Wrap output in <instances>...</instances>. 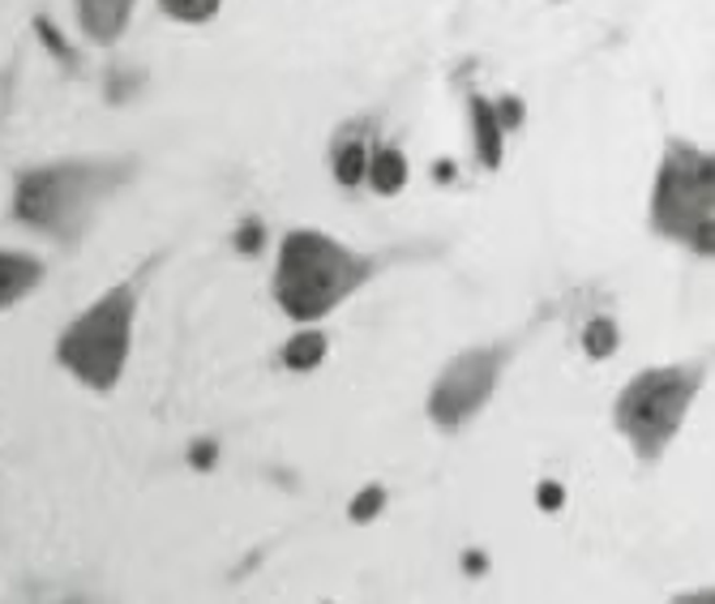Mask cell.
<instances>
[{"mask_svg": "<svg viewBox=\"0 0 715 604\" xmlns=\"http://www.w3.org/2000/svg\"><path fill=\"white\" fill-rule=\"evenodd\" d=\"M373 275V262L343 249L321 232H292L279 253L274 297L292 317H321L343 304Z\"/></svg>", "mask_w": 715, "mask_h": 604, "instance_id": "6da1fadb", "label": "cell"}, {"mask_svg": "<svg viewBox=\"0 0 715 604\" xmlns=\"http://www.w3.org/2000/svg\"><path fill=\"white\" fill-rule=\"evenodd\" d=\"M129 176V163H60V167H39L17 176L13 194V214L39 232L56 236H78L95 201L107 198L120 181Z\"/></svg>", "mask_w": 715, "mask_h": 604, "instance_id": "7a4b0ae2", "label": "cell"}, {"mask_svg": "<svg viewBox=\"0 0 715 604\" xmlns=\"http://www.w3.org/2000/svg\"><path fill=\"white\" fill-rule=\"evenodd\" d=\"M133 304H138V283H120L107 297L91 304L56 344V360L86 386L112 391L125 356H129V335H133Z\"/></svg>", "mask_w": 715, "mask_h": 604, "instance_id": "3957f363", "label": "cell"}, {"mask_svg": "<svg viewBox=\"0 0 715 604\" xmlns=\"http://www.w3.org/2000/svg\"><path fill=\"white\" fill-rule=\"evenodd\" d=\"M652 223L672 241H690L699 253H712L715 236V163L712 154L694 151L685 142H668L656 198H652Z\"/></svg>", "mask_w": 715, "mask_h": 604, "instance_id": "277c9868", "label": "cell"}, {"mask_svg": "<svg viewBox=\"0 0 715 604\" xmlns=\"http://www.w3.org/2000/svg\"><path fill=\"white\" fill-rule=\"evenodd\" d=\"M703 386V369H652L617 399V425L643 458H656L685 420V407Z\"/></svg>", "mask_w": 715, "mask_h": 604, "instance_id": "5b68a950", "label": "cell"}, {"mask_svg": "<svg viewBox=\"0 0 715 604\" xmlns=\"http://www.w3.org/2000/svg\"><path fill=\"white\" fill-rule=\"evenodd\" d=\"M497 373H502V352L497 348H480V352L459 356L442 373V382H437V391L429 399V416L442 429H455L462 420H471L489 403V395H493Z\"/></svg>", "mask_w": 715, "mask_h": 604, "instance_id": "8992f818", "label": "cell"}, {"mask_svg": "<svg viewBox=\"0 0 715 604\" xmlns=\"http://www.w3.org/2000/svg\"><path fill=\"white\" fill-rule=\"evenodd\" d=\"M133 13V0H78V18H82V31L95 39V44H112L125 22Z\"/></svg>", "mask_w": 715, "mask_h": 604, "instance_id": "52a82bcc", "label": "cell"}, {"mask_svg": "<svg viewBox=\"0 0 715 604\" xmlns=\"http://www.w3.org/2000/svg\"><path fill=\"white\" fill-rule=\"evenodd\" d=\"M39 279H44V266H39L35 257L0 253V309L13 304V301H22Z\"/></svg>", "mask_w": 715, "mask_h": 604, "instance_id": "ba28073f", "label": "cell"}, {"mask_svg": "<svg viewBox=\"0 0 715 604\" xmlns=\"http://www.w3.org/2000/svg\"><path fill=\"white\" fill-rule=\"evenodd\" d=\"M471 129H476V151L484 167H502V120H497V107L489 100H471Z\"/></svg>", "mask_w": 715, "mask_h": 604, "instance_id": "9c48e42d", "label": "cell"}, {"mask_svg": "<svg viewBox=\"0 0 715 604\" xmlns=\"http://www.w3.org/2000/svg\"><path fill=\"white\" fill-rule=\"evenodd\" d=\"M368 181H373V189L377 194H399L403 185H408V159L399 151H377L368 159Z\"/></svg>", "mask_w": 715, "mask_h": 604, "instance_id": "30bf717a", "label": "cell"}, {"mask_svg": "<svg viewBox=\"0 0 715 604\" xmlns=\"http://www.w3.org/2000/svg\"><path fill=\"white\" fill-rule=\"evenodd\" d=\"M335 172H339V181H343V185H360V181H364L368 159H364V142H360V138L343 142V147L335 151Z\"/></svg>", "mask_w": 715, "mask_h": 604, "instance_id": "8fae6325", "label": "cell"}, {"mask_svg": "<svg viewBox=\"0 0 715 604\" xmlns=\"http://www.w3.org/2000/svg\"><path fill=\"white\" fill-rule=\"evenodd\" d=\"M321 356H326V339L321 335H301V339L288 344L283 360H288V369H317Z\"/></svg>", "mask_w": 715, "mask_h": 604, "instance_id": "7c38bea8", "label": "cell"}, {"mask_svg": "<svg viewBox=\"0 0 715 604\" xmlns=\"http://www.w3.org/2000/svg\"><path fill=\"white\" fill-rule=\"evenodd\" d=\"M583 344H587V356H613L617 352V326L609 317H596L591 326H587V335H583Z\"/></svg>", "mask_w": 715, "mask_h": 604, "instance_id": "4fadbf2b", "label": "cell"}, {"mask_svg": "<svg viewBox=\"0 0 715 604\" xmlns=\"http://www.w3.org/2000/svg\"><path fill=\"white\" fill-rule=\"evenodd\" d=\"M176 22H210L219 13V0H159Z\"/></svg>", "mask_w": 715, "mask_h": 604, "instance_id": "5bb4252c", "label": "cell"}, {"mask_svg": "<svg viewBox=\"0 0 715 604\" xmlns=\"http://www.w3.org/2000/svg\"><path fill=\"white\" fill-rule=\"evenodd\" d=\"M382 506H386V493L373 485V489H364L356 502H352V519H356V523H368V519H373Z\"/></svg>", "mask_w": 715, "mask_h": 604, "instance_id": "9a60e30c", "label": "cell"}, {"mask_svg": "<svg viewBox=\"0 0 715 604\" xmlns=\"http://www.w3.org/2000/svg\"><path fill=\"white\" fill-rule=\"evenodd\" d=\"M35 31H39V35H44V44H48V48L56 51V56H60V60H65V65H73V48H69V44H65V39H60V31H56V26H51L48 18H35Z\"/></svg>", "mask_w": 715, "mask_h": 604, "instance_id": "2e32d148", "label": "cell"}, {"mask_svg": "<svg viewBox=\"0 0 715 604\" xmlns=\"http://www.w3.org/2000/svg\"><path fill=\"white\" fill-rule=\"evenodd\" d=\"M236 249H241V253H257V249H261V223H257V219H249V223L236 232Z\"/></svg>", "mask_w": 715, "mask_h": 604, "instance_id": "e0dca14e", "label": "cell"}, {"mask_svg": "<svg viewBox=\"0 0 715 604\" xmlns=\"http://www.w3.org/2000/svg\"><path fill=\"white\" fill-rule=\"evenodd\" d=\"M497 120H502V129H514V125L523 120V103H518V100H506L502 107H497Z\"/></svg>", "mask_w": 715, "mask_h": 604, "instance_id": "ac0fdd59", "label": "cell"}, {"mask_svg": "<svg viewBox=\"0 0 715 604\" xmlns=\"http://www.w3.org/2000/svg\"><path fill=\"white\" fill-rule=\"evenodd\" d=\"M214 454H219V446H214V442H198V446H194V454H189V458H194V467H210V463H214Z\"/></svg>", "mask_w": 715, "mask_h": 604, "instance_id": "d6986e66", "label": "cell"}, {"mask_svg": "<svg viewBox=\"0 0 715 604\" xmlns=\"http://www.w3.org/2000/svg\"><path fill=\"white\" fill-rule=\"evenodd\" d=\"M562 485H540V506H544V510H558V506H562Z\"/></svg>", "mask_w": 715, "mask_h": 604, "instance_id": "ffe728a7", "label": "cell"}, {"mask_svg": "<svg viewBox=\"0 0 715 604\" xmlns=\"http://www.w3.org/2000/svg\"><path fill=\"white\" fill-rule=\"evenodd\" d=\"M450 176H455V163H450V159H442V163H437V181H450Z\"/></svg>", "mask_w": 715, "mask_h": 604, "instance_id": "44dd1931", "label": "cell"}, {"mask_svg": "<svg viewBox=\"0 0 715 604\" xmlns=\"http://www.w3.org/2000/svg\"><path fill=\"white\" fill-rule=\"evenodd\" d=\"M462 566H467L471 574H480V570H484V557H480V554H471V557H467V561H462Z\"/></svg>", "mask_w": 715, "mask_h": 604, "instance_id": "7402d4cb", "label": "cell"}]
</instances>
